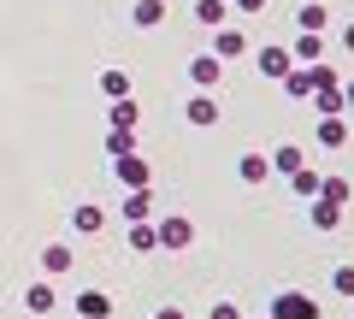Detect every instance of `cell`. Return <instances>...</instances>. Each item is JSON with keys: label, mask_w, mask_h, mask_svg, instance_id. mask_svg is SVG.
Masks as SVG:
<instances>
[{"label": "cell", "mask_w": 354, "mask_h": 319, "mask_svg": "<svg viewBox=\"0 0 354 319\" xmlns=\"http://www.w3.org/2000/svg\"><path fill=\"white\" fill-rule=\"evenodd\" d=\"M113 178L124 183V190H153V172H148L142 154H118V160H113Z\"/></svg>", "instance_id": "obj_4"}, {"label": "cell", "mask_w": 354, "mask_h": 319, "mask_svg": "<svg viewBox=\"0 0 354 319\" xmlns=\"http://www.w3.org/2000/svg\"><path fill=\"white\" fill-rule=\"evenodd\" d=\"M266 160H272V172H283V178H290V172H301V166H307V154L295 148V142H278V148L266 154Z\"/></svg>", "instance_id": "obj_15"}, {"label": "cell", "mask_w": 354, "mask_h": 319, "mask_svg": "<svg viewBox=\"0 0 354 319\" xmlns=\"http://www.w3.org/2000/svg\"><path fill=\"white\" fill-rule=\"evenodd\" d=\"M236 178L242 183H266V178H272V160H266V154H242V160H236Z\"/></svg>", "instance_id": "obj_18"}, {"label": "cell", "mask_w": 354, "mask_h": 319, "mask_svg": "<svg viewBox=\"0 0 354 319\" xmlns=\"http://www.w3.org/2000/svg\"><path fill=\"white\" fill-rule=\"evenodd\" d=\"M307 219H313L319 230H337V225H342V207L325 201V195H313V201H307Z\"/></svg>", "instance_id": "obj_16"}, {"label": "cell", "mask_w": 354, "mask_h": 319, "mask_svg": "<svg viewBox=\"0 0 354 319\" xmlns=\"http://www.w3.org/2000/svg\"><path fill=\"white\" fill-rule=\"evenodd\" d=\"M153 237H160L165 255H183L195 243V225H189V213H171V219H153Z\"/></svg>", "instance_id": "obj_1"}, {"label": "cell", "mask_w": 354, "mask_h": 319, "mask_svg": "<svg viewBox=\"0 0 354 319\" xmlns=\"http://www.w3.org/2000/svg\"><path fill=\"white\" fill-rule=\"evenodd\" d=\"M118 213L136 225V219H153V190H124V201H118Z\"/></svg>", "instance_id": "obj_14"}, {"label": "cell", "mask_w": 354, "mask_h": 319, "mask_svg": "<svg viewBox=\"0 0 354 319\" xmlns=\"http://www.w3.org/2000/svg\"><path fill=\"white\" fill-rule=\"evenodd\" d=\"M153 319H189V313H183V307H160Z\"/></svg>", "instance_id": "obj_32"}, {"label": "cell", "mask_w": 354, "mask_h": 319, "mask_svg": "<svg viewBox=\"0 0 354 319\" xmlns=\"http://www.w3.org/2000/svg\"><path fill=\"white\" fill-rule=\"evenodd\" d=\"M266 319H319V302L307 290H278L272 307H266Z\"/></svg>", "instance_id": "obj_2"}, {"label": "cell", "mask_w": 354, "mask_h": 319, "mask_svg": "<svg viewBox=\"0 0 354 319\" xmlns=\"http://www.w3.org/2000/svg\"><path fill=\"white\" fill-rule=\"evenodd\" d=\"M130 18H136V30H160L165 24V0H136V12H130Z\"/></svg>", "instance_id": "obj_23"}, {"label": "cell", "mask_w": 354, "mask_h": 319, "mask_svg": "<svg viewBox=\"0 0 354 319\" xmlns=\"http://www.w3.org/2000/svg\"><path fill=\"white\" fill-rule=\"evenodd\" d=\"M230 12H242V18H254V12H266V0H230Z\"/></svg>", "instance_id": "obj_29"}, {"label": "cell", "mask_w": 354, "mask_h": 319, "mask_svg": "<svg viewBox=\"0 0 354 319\" xmlns=\"http://www.w3.org/2000/svg\"><path fill=\"white\" fill-rule=\"evenodd\" d=\"M307 101L319 107V118H348V101H342V77H330V83H319Z\"/></svg>", "instance_id": "obj_5"}, {"label": "cell", "mask_w": 354, "mask_h": 319, "mask_svg": "<svg viewBox=\"0 0 354 319\" xmlns=\"http://www.w3.org/2000/svg\"><path fill=\"white\" fill-rule=\"evenodd\" d=\"M290 60H295V65H313V60H325V36H319V30H301V36L290 42Z\"/></svg>", "instance_id": "obj_11"}, {"label": "cell", "mask_w": 354, "mask_h": 319, "mask_svg": "<svg viewBox=\"0 0 354 319\" xmlns=\"http://www.w3.org/2000/svg\"><path fill=\"white\" fill-rule=\"evenodd\" d=\"M254 65H260V77H283V71H290V48H283V42H272V48H260V53H254Z\"/></svg>", "instance_id": "obj_10"}, {"label": "cell", "mask_w": 354, "mask_h": 319, "mask_svg": "<svg viewBox=\"0 0 354 319\" xmlns=\"http://www.w3.org/2000/svg\"><path fill=\"white\" fill-rule=\"evenodd\" d=\"M101 95H106V101H124V95H130V71H118V65L101 71Z\"/></svg>", "instance_id": "obj_25"}, {"label": "cell", "mask_w": 354, "mask_h": 319, "mask_svg": "<svg viewBox=\"0 0 354 319\" xmlns=\"http://www.w3.org/2000/svg\"><path fill=\"white\" fill-rule=\"evenodd\" d=\"M213 60H225V65H236V60H248V30H236V24H218L213 30Z\"/></svg>", "instance_id": "obj_3"}, {"label": "cell", "mask_w": 354, "mask_h": 319, "mask_svg": "<svg viewBox=\"0 0 354 319\" xmlns=\"http://www.w3.org/2000/svg\"><path fill=\"white\" fill-rule=\"evenodd\" d=\"M24 307H30V313H53V307H59L53 284H48V278H41V284H30V290H24Z\"/></svg>", "instance_id": "obj_20"}, {"label": "cell", "mask_w": 354, "mask_h": 319, "mask_svg": "<svg viewBox=\"0 0 354 319\" xmlns=\"http://www.w3.org/2000/svg\"><path fill=\"white\" fill-rule=\"evenodd\" d=\"M71 266H77L71 243H48L41 248V272H48V278H59V272H71Z\"/></svg>", "instance_id": "obj_13"}, {"label": "cell", "mask_w": 354, "mask_h": 319, "mask_svg": "<svg viewBox=\"0 0 354 319\" xmlns=\"http://www.w3.org/2000/svg\"><path fill=\"white\" fill-rule=\"evenodd\" d=\"M118 154H136V130H106V160Z\"/></svg>", "instance_id": "obj_27"}, {"label": "cell", "mask_w": 354, "mask_h": 319, "mask_svg": "<svg viewBox=\"0 0 354 319\" xmlns=\"http://www.w3.org/2000/svg\"><path fill=\"white\" fill-rule=\"evenodd\" d=\"M295 30H319V36H325V30H330V6H319V0L301 6V12H295Z\"/></svg>", "instance_id": "obj_24"}, {"label": "cell", "mask_w": 354, "mask_h": 319, "mask_svg": "<svg viewBox=\"0 0 354 319\" xmlns=\"http://www.w3.org/2000/svg\"><path fill=\"white\" fill-rule=\"evenodd\" d=\"M71 307H77L83 319H113V295H106V290H83Z\"/></svg>", "instance_id": "obj_12"}, {"label": "cell", "mask_w": 354, "mask_h": 319, "mask_svg": "<svg viewBox=\"0 0 354 319\" xmlns=\"http://www.w3.org/2000/svg\"><path fill=\"white\" fill-rule=\"evenodd\" d=\"M183 118H189L195 130L218 125V101H213V95H207V89H195V95H189V107H183Z\"/></svg>", "instance_id": "obj_8"}, {"label": "cell", "mask_w": 354, "mask_h": 319, "mask_svg": "<svg viewBox=\"0 0 354 319\" xmlns=\"http://www.w3.org/2000/svg\"><path fill=\"white\" fill-rule=\"evenodd\" d=\"M189 83H195V89H218V83H225V60L195 53V60H189Z\"/></svg>", "instance_id": "obj_6"}, {"label": "cell", "mask_w": 354, "mask_h": 319, "mask_svg": "<svg viewBox=\"0 0 354 319\" xmlns=\"http://www.w3.org/2000/svg\"><path fill=\"white\" fill-rule=\"evenodd\" d=\"M136 125H142V101H136V95L113 101V130H136Z\"/></svg>", "instance_id": "obj_22"}, {"label": "cell", "mask_w": 354, "mask_h": 319, "mask_svg": "<svg viewBox=\"0 0 354 319\" xmlns=\"http://www.w3.org/2000/svg\"><path fill=\"white\" fill-rule=\"evenodd\" d=\"M330 295L354 302V266H330Z\"/></svg>", "instance_id": "obj_28"}, {"label": "cell", "mask_w": 354, "mask_h": 319, "mask_svg": "<svg viewBox=\"0 0 354 319\" xmlns=\"http://www.w3.org/2000/svg\"><path fill=\"white\" fill-rule=\"evenodd\" d=\"M319 195H325V201H337V207H348V195H354V183L342 178V172H325V178H319Z\"/></svg>", "instance_id": "obj_21"}, {"label": "cell", "mask_w": 354, "mask_h": 319, "mask_svg": "<svg viewBox=\"0 0 354 319\" xmlns=\"http://www.w3.org/2000/svg\"><path fill=\"white\" fill-rule=\"evenodd\" d=\"M319 178H325V172H313V166H301V172H290V190L301 195V201H313V195H319Z\"/></svg>", "instance_id": "obj_26"}, {"label": "cell", "mask_w": 354, "mask_h": 319, "mask_svg": "<svg viewBox=\"0 0 354 319\" xmlns=\"http://www.w3.org/2000/svg\"><path fill=\"white\" fill-rule=\"evenodd\" d=\"M207 319H242V313H236V302H218V307H207Z\"/></svg>", "instance_id": "obj_30"}, {"label": "cell", "mask_w": 354, "mask_h": 319, "mask_svg": "<svg viewBox=\"0 0 354 319\" xmlns=\"http://www.w3.org/2000/svg\"><path fill=\"white\" fill-rule=\"evenodd\" d=\"M124 243L136 248V255H153V248H160V237H153V219H136V225L124 230Z\"/></svg>", "instance_id": "obj_19"}, {"label": "cell", "mask_w": 354, "mask_h": 319, "mask_svg": "<svg viewBox=\"0 0 354 319\" xmlns=\"http://www.w3.org/2000/svg\"><path fill=\"white\" fill-rule=\"evenodd\" d=\"M313 142H319V148H330V154L348 148V118H319V125H313Z\"/></svg>", "instance_id": "obj_9"}, {"label": "cell", "mask_w": 354, "mask_h": 319, "mask_svg": "<svg viewBox=\"0 0 354 319\" xmlns=\"http://www.w3.org/2000/svg\"><path fill=\"white\" fill-rule=\"evenodd\" d=\"M195 24H207V30L230 24V0H195Z\"/></svg>", "instance_id": "obj_17"}, {"label": "cell", "mask_w": 354, "mask_h": 319, "mask_svg": "<svg viewBox=\"0 0 354 319\" xmlns=\"http://www.w3.org/2000/svg\"><path fill=\"white\" fill-rule=\"evenodd\" d=\"M342 101H348V118H354V77H342Z\"/></svg>", "instance_id": "obj_31"}, {"label": "cell", "mask_w": 354, "mask_h": 319, "mask_svg": "<svg viewBox=\"0 0 354 319\" xmlns=\"http://www.w3.org/2000/svg\"><path fill=\"white\" fill-rule=\"evenodd\" d=\"M337 42H342L348 53H354V24H342V36H337Z\"/></svg>", "instance_id": "obj_33"}, {"label": "cell", "mask_w": 354, "mask_h": 319, "mask_svg": "<svg viewBox=\"0 0 354 319\" xmlns=\"http://www.w3.org/2000/svg\"><path fill=\"white\" fill-rule=\"evenodd\" d=\"M71 230H77V237H101V230H106V213H101V201H77V213H71Z\"/></svg>", "instance_id": "obj_7"}]
</instances>
